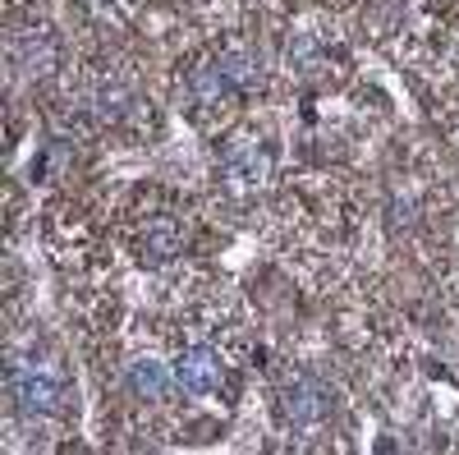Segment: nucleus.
<instances>
[{"label": "nucleus", "mask_w": 459, "mask_h": 455, "mask_svg": "<svg viewBox=\"0 0 459 455\" xmlns=\"http://www.w3.org/2000/svg\"><path fill=\"white\" fill-rule=\"evenodd\" d=\"M129 387H134L138 400L166 405V400L175 396V387H179V377L166 372L161 363H152V359H138V363H129Z\"/></svg>", "instance_id": "0eeeda50"}, {"label": "nucleus", "mask_w": 459, "mask_h": 455, "mask_svg": "<svg viewBox=\"0 0 459 455\" xmlns=\"http://www.w3.org/2000/svg\"><path fill=\"white\" fill-rule=\"evenodd\" d=\"M10 56H14V69L32 74V79H42V74H51V69H56V37H51L47 28L14 32Z\"/></svg>", "instance_id": "39448f33"}, {"label": "nucleus", "mask_w": 459, "mask_h": 455, "mask_svg": "<svg viewBox=\"0 0 459 455\" xmlns=\"http://www.w3.org/2000/svg\"><path fill=\"white\" fill-rule=\"evenodd\" d=\"M225 171L235 175L239 184H262L266 171H272V162H266V152L253 143V138H235L225 152Z\"/></svg>", "instance_id": "6e6552de"}, {"label": "nucleus", "mask_w": 459, "mask_h": 455, "mask_svg": "<svg viewBox=\"0 0 459 455\" xmlns=\"http://www.w3.org/2000/svg\"><path fill=\"white\" fill-rule=\"evenodd\" d=\"M281 419L290 428H322L331 419V409H335V396L331 387L322 382V377L313 372H290L285 382H281Z\"/></svg>", "instance_id": "f257e3e1"}, {"label": "nucleus", "mask_w": 459, "mask_h": 455, "mask_svg": "<svg viewBox=\"0 0 459 455\" xmlns=\"http://www.w3.org/2000/svg\"><path fill=\"white\" fill-rule=\"evenodd\" d=\"M188 244V231H184V221L170 216V212H157V216H147L138 225V258L152 262V267H161V262H175Z\"/></svg>", "instance_id": "20e7f679"}, {"label": "nucleus", "mask_w": 459, "mask_h": 455, "mask_svg": "<svg viewBox=\"0 0 459 455\" xmlns=\"http://www.w3.org/2000/svg\"><path fill=\"white\" fill-rule=\"evenodd\" d=\"M175 377H179V387L188 396H221V387H225V359L212 346H188L175 359Z\"/></svg>", "instance_id": "7ed1b4c3"}, {"label": "nucleus", "mask_w": 459, "mask_h": 455, "mask_svg": "<svg viewBox=\"0 0 459 455\" xmlns=\"http://www.w3.org/2000/svg\"><path fill=\"white\" fill-rule=\"evenodd\" d=\"M10 405L19 419H51V414L60 409V382L47 372V368H37V363H10Z\"/></svg>", "instance_id": "f03ea898"}, {"label": "nucleus", "mask_w": 459, "mask_h": 455, "mask_svg": "<svg viewBox=\"0 0 459 455\" xmlns=\"http://www.w3.org/2000/svg\"><path fill=\"white\" fill-rule=\"evenodd\" d=\"M221 69L239 83V92H253V88L262 83V60H257L253 51H225V56H221Z\"/></svg>", "instance_id": "1a4fd4ad"}, {"label": "nucleus", "mask_w": 459, "mask_h": 455, "mask_svg": "<svg viewBox=\"0 0 459 455\" xmlns=\"http://www.w3.org/2000/svg\"><path fill=\"white\" fill-rule=\"evenodd\" d=\"M188 92H194V101H198L203 110H225V106H235V101L244 97L239 83L221 69V60H216V65H198L194 79H188Z\"/></svg>", "instance_id": "423d86ee"}]
</instances>
